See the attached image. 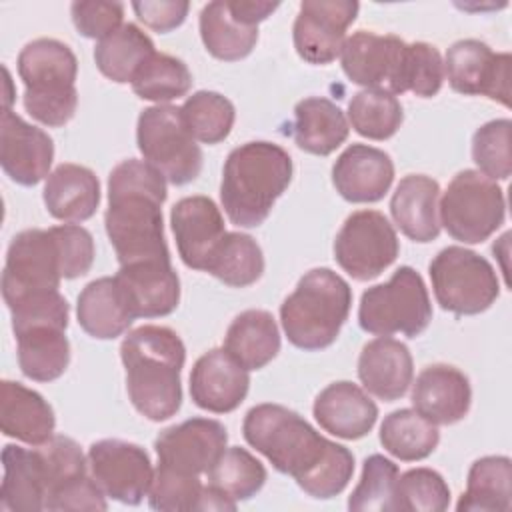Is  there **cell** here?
I'll use <instances>...</instances> for the list:
<instances>
[{
  "label": "cell",
  "instance_id": "7a4b0ae2",
  "mask_svg": "<svg viewBox=\"0 0 512 512\" xmlns=\"http://www.w3.org/2000/svg\"><path fill=\"white\" fill-rule=\"evenodd\" d=\"M166 178L146 160H124L108 176L104 226L120 266L170 260L162 204Z\"/></svg>",
  "mask_w": 512,
  "mask_h": 512
},
{
  "label": "cell",
  "instance_id": "c3c4849f",
  "mask_svg": "<svg viewBox=\"0 0 512 512\" xmlns=\"http://www.w3.org/2000/svg\"><path fill=\"white\" fill-rule=\"evenodd\" d=\"M444 82V62L436 46L428 42L406 44L402 68V94L412 92L420 98H432Z\"/></svg>",
  "mask_w": 512,
  "mask_h": 512
},
{
  "label": "cell",
  "instance_id": "7402d4cb",
  "mask_svg": "<svg viewBox=\"0 0 512 512\" xmlns=\"http://www.w3.org/2000/svg\"><path fill=\"white\" fill-rule=\"evenodd\" d=\"M394 180L392 158L374 146L352 144L332 166L336 192L354 204L378 202L386 196Z\"/></svg>",
  "mask_w": 512,
  "mask_h": 512
},
{
  "label": "cell",
  "instance_id": "d6986e66",
  "mask_svg": "<svg viewBox=\"0 0 512 512\" xmlns=\"http://www.w3.org/2000/svg\"><path fill=\"white\" fill-rule=\"evenodd\" d=\"M52 160V138L10 108H4L0 118V164L6 176L16 184L34 186L50 176Z\"/></svg>",
  "mask_w": 512,
  "mask_h": 512
},
{
  "label": "cell",
  "instance_id": "f1b7e54d",
  "mask_svg": "<svg viewBox=\"0 0 512 512\" xmlns=\"http://www.w3.org/2000/svg\"><path fill=\"white\" fill-rule=\"evenodd\" d=\"M44 204L62 222H84L100 204V182L86 166L60 164L46 178Z\"/></svg>",
  "mask_w": 512,
  "mask_h": 512
},
{
  "label": "cell",
  "instance_id": "5bb4252c",
  "mask_svg": "<svg viewBox=\"0 0 512 512\" xmlns=\"http://www.w3.org/2000/svg\"><path fill=\"white\" fill-rule=\"evenodd\" d=\"M510 62L508 52H494L486 42L466 38L448 48L444 76L458 94L488 96L510 106Z\"/></svg>",
  "mask_w": 512,
  "mask_h": 512
},
{
  "label": "cell",
  "instance_id": "8d00e7d4",
  "mask_svg": "<svg viewBox=\"0 0 512 512\" xmlns=\"http://www.w3.org/2000/svg\"><path fill=\"white\" fill-rule=\"evenodd\" d=\"M42 474H44V510H54L56 502L74 486L88 478V458L80 446L62 434H54L50 440L36 448Z\"/></svg>",
  "mask_w": 512,
  "mask_h": 512
},
{
  "label": "cell",
  "instance_id": "e0dca14e",
  "mask_svg": "<svg viewBox=\"0 0 512 512\" xmlns=\"http://www.w3.org/2000/svg\"><path fill=\"white\" fill-rule=\"evenodd\" d=\"M358 10L360 4L354 0H304L292 26L298 56L310 64L334 62Z\"/></svg>",
  "mask_w": 512,
  "mask_h": 512
},
{
  "label": "cell",
  "instance_id": "7bdbcfd3",
  "mask_svg": "<svg viewBox=\"0 0 512 512\" xmlns=\"http://www.w3.org/2000/svg\"><path fill=\"white\" fill-rule=\"evenodd\" d=\"M182 120L194 140L202 144L222 142L236 120L234 104L212 90H198L180 106Z\"/></svg>",
  "mask_w": 512,
  "mask_h": 512
},
{
  "label": "cell",
  "instance_id": "8fae6325",
  "mask_svg": "<svg viewBox=\"0 0 512 512\" xmlns=\"http://www.w3.org/2000/svg\"><path fill=\"white\" fill-rule=\"evenodd\" d=\"M396 230L378 210H358L346 218L334 240L338 266L356 280L380 276L398 256Z\"/></svg>",
  "mask_w": 512,
  "mask_h": 512
},
{
  "label": "cell",
  "instance_id": "6da1fadb",
  "mask_svg": "<svg viewBox=\"0 0 512 512\" xmlns=\"http://www.w3.org/2000/svg\"><path fill=\"white\" fill-rule=\"evenodd\" d=\"M246 442L288 474L312 498L338 496L354 474L352 452L324 438L300 414L280 404H258L242 424Z\"/></svg>",
  "mask_w": 512,
  "mask_h": 512
},
{
  "label": "cell",
  "instance_id": "f546056e",
  "mask_svg": "<svg viewBox=\"0 0 512 512\" xmlns=\"http://www.w3.org/2000/svg\"><path fill=\"white\" fill-rule=\"evenodd\" d=\"M76 316L82 330L98 340H112L124 334L136 320L116 276H104L86 284L78 296Z\"/></svg>",
  "mask_w": 512,
  "mask_h": 512
},
{
  "label": "cell",
  "instance_id": "ffe728a7",
  "mask_svg": "<svg viewBox=\"0 0 512 512\" xmlns=\"http://www.w3.org/2000/svg\"><path fill=\"white\" fill-rule=\"evenodd\" d=\"M170 224L182 262L192 270H204L224 238V218L208 196H186L170 210Z\"/></svg>",
  "mask_w": 512,
  "mask_h": 512
},
{
  "label": "cell",
  "instance_id": "4316f807",
  "mask_svg": "<svg viewBox=\"0 0 512 512\" xmlns=\"http://www.w3.org/2000/svg\"><path fill=\"white\" fill-rule=\"evenodd\" d=\"M438 198L440 186L434 178L426 174L404 176L390 198L394 224L414 242L436 240L440 234Z\"/></svg>",
  "mask_w": 512,
  "mask_h": 512
},
{
  "label": "cell",
  "instance_id": "cb8c5ba5",
  "mask_svg": "<svg viewBox=\"0 0 512 512\" xmlns=\"http://www.w3.org/2000/svg\"><path fill=\"white\" fill-rule=\"evenodd\" d=\"M472 402L470 380L464 372L448 364L426 366L412 384V406L418 414L438 424L460 422Z\"/></svg>",
  "mask_w": 512,
  "mask_h": 512
},
{
  "label": "cell",
  "instance_id": "30bf717a",
  "mask_svg": "<svg viewBox=\"0 0 512 512\" xmlns=\"http://www.w3.org/2000/svg\"><path fill=\"white\" fill-rule=\"evenodd\" d=\"M136 142L144 160L170 184L184 186L202 170V150L188 132L180 108L156 104L144 108L136 124Z\"/></svg>",
  "mask_w": 512,
  "mask_h": 512
},
{
  "label": "cell",
  "instance_id": "7dc6e473",
  "mask_svg": "<svg viewBox=\"0 0 512 512\" xmlns=\"http://www.w3.org/2000/svg\"><path fill=\"white\" fill-rule=\"evenodd\" d=\"M202 492L204 486L196 474L158 464L148 490V502L154 510L162 512L198 510Z\"/></svg>",
  "mask_w": 512,
  "mask_h": 512
},
{
  "label": "cell",
  "instance_id": "836d02e7",
  "mask_svg": "<svg viewBox=\"0 0 512 512\" xmlns=\"http://www.w3.org/2000/svg\"><path fill=\"white\" fill-rule=\"evenodd\" d=\"M4 478L0 486V506L6 512L44 510V474L36 448L26 450L6 444L2 450Z\"/></svg>",
  "mask_w": 512,
  "mask_h": 512
},
{
  "label": "cell",
  "instance_id": "ac0fdd59",
  "mask_svg": "<svg viewBox=\"0 0 512 512\" xmlns=\"http://www.w3.org/2000/svg\"><path fill=\"white\" fill-rule=\"evenodd\" d=\"M228 432L222 422L212 418H190L162 430L154 440L158 464L168 468L206 474L226 450Z\"/></svg>",
  "mask_w": 512,
  "mask_h": 512
},
{
  "label": "cell",
  "instance_id": "ab89813d",
  "mask_svg": "<svg viewBox=\"0 0 512 512\" xmlns=\"http://www.w3.org/2000/svg\"><path fill=\"white\" fill-rule=\"evenodd\" d=\"M208 486L232 502L248 500L266 482L264 464L246 448H226L206 472Z\"/></svg>",
  "mask_w": 512,
  "mask_h": 512
},
{
  "label": "cell",
  "instance_id": "2e32d148",
  "mask_svg": "<svg viewBox=\"0 0 512 512\" xmlns=\"http://www.w3.org/2000/svg\"><path fill=\"white\" fill-rule=\"evenodd\" d=\"M404 56L406 42L402 38L366 30H358L346 38L340 50L342 70L350 82L394 96L402 94Z\"/></svg>",
  "mask_w": 512,
  "mask_h": 512
},
{
  "label": "cell",
  "instance_id": "d4e9b609",
  "mask_svg": "<svg viewBox=\"0 0 512 512\" xmlns=\"http://www.w3.org/2000/svg\"><path fill=\"white\" fill-rule=\"evenodd\" d=\"M316 422L332 436L358 440L366 436L378 418V406L356 384L342 380L328 384L312 406Z\"/></svg>",
  "mask_w": 512,
  "mask_h": 512
},
{
  "label": "cell",
  "instance_id": "7c38bea8",
  "mask_svg": "<svg viewBox=\"0 0 512 512\" xmlns=\"http://www.w3.org/2000/svg\"><path fill=\"white\" fill-rule=\"evenodd\" d=\"M278 2L266 0H214L200 12V38L218 60L246 58L258 42V22L266 20Z\"/></svg>",
  "mask_w": 512,
  "mask_h": 512
},
{
  "label": "cell",
  "instance_id": "9c48e42d",
  "mask_svg": "<svg viewBox=\"0 0 512 512\" xmlns=\"http://www.w3.org/2000/svg\"><path fill=\"white\" fill-rule=\"evenodd\" d=\"M430 280L436 302L456 316H474L488 310L498 294L500 282L492 264L462 246L440 250L430 266Z\"/></svg>",
  "mask_w": 512,
  "mask_h": 512
},
{
  "label": "cell",
  "instance_id": "d6a6232c",
  "mask_svg": "<svg viewBox=\"0 0 512 512\" xmlns=\"http://www.w3.org/2000/svg\"><path fill=\"white\" fill-rule=\"evenodd\" d=\"M224 350L246 370H260L280 352V330L266 310L240 312L226 330Z\"/></svg>",
  "mask_w": 512,
  "mask_h": 512
},
{
  "label": "cell",
  "instance_id": "44dd1931",
  "mask_svg": "<svg viewBox=\"0 0 512 512\" xmlns=\"http://www.w3.org/2000/svg\"><path fill=\"white\" fill-rule=\"evenodd\" d=\"M248 388V370L224 348H212L202 354L190 374V396L194 404L214 414L236 410L244 402Z\"/></svg>",
  "mask_w": 512,
  "mask_h": 512
},
{
  "label": "cell",
  "instance_id": "bcb514c9",
  "mask_svg": "<svg viewBox=\"0 0 512 512\" xmlns=\"http://www.w3.org/2000/svg\"><path fill=\"white\" fill-rule=\"evenodd\" d=\"M510 130L512 122L498 118L482 124L472 136V160L490 180H508L512 172Z\"/></svg>",
  "mask_w": 512,
  "mask_h": 512
},
{
  "label": "cell",
  "instance_id": "816d5d0a",
  "mask_svg": "<svg viewBox=\"0 0 512 512\" xmlns=\"http://www.w3.org/2000/svg\"><path fill=\"white\" fill-rule=\"evenodd\" d=\"M138 20L156 32H170L178 28L190 10L186 0H140L132 2Z\"/></svg>",
  "mask_w": 512,
  "mask_h": 512
},
{
  "label": "cell",
  "instance_id": "f6af8a7d",
  "mask_svg": "<svg viewBox=\"0 0 512 512\" xmlns=\"http://www.w3.org/2000/svg\"><path fill=\"white\" fill-rule=\"evenodd\" d=\"M450 506V488L432 468H412L398 476L396 510L442 512Z\"/></svg>",
  "mask_w": 512,
  "mask_h": 512
},
{
  "label": "cell",
  "instance_id": "60d3db41",
  "mask_svg": "<svg viewBox=\"0 0 512 512\" xmlns=\"http://www.w3.org/2000/svg\"><path fill=\"white\" fill-rule=\"evenodd\" d=\"M192 88L188 66L170 54L154 52L132 80V90L138 98L156 104L182 98Z\"/></svg>",
  "mask_w": 512,
  "mask_h": 512
},
{
  "label": "cell",
  "instance_id": "f907efd6",
  "mask_svg": "<svg viewBox=\"0 0 512 512\" xmlns=\"http://www.w3.org/2000/svg\"><path fill=\"white\" fill-rule=\"evenodd\" d=\"M72 22L84 38L102 40L122 26L124 4L104 0H82L70 6Z\"/></svg>",
  "mask_w": 512,
  "mask_h": 512
},
{
  "label": "cell",
  "instance_id": "83f0119b",
  "mask_svg": "<svg viewBox=\"0 0 512 512\" xmlns=\"http://www.w3.org/2000/svg\"><path fill=\"white\" fill-rule=\"evenodd\" d=\"M54 410L36 392L20 382L0 384V428L4 436L40 446L54 436Z\"/></svg>",
  "mask_w": 512,
  "mask_h": 512
},
{
  "label": "cell",
  "instance_id": "74e56055",
  "mask_svg": "<svg viewBox=\"0 0 512 512\" xmlns=\"http://www.w3.org/2000/svg\"><path fill=\"white\" fill-rule=\"evenodd\" d=\"M380 442L388 454L402 462L428 458L438 442L440 432L434 422L412 408L390 412L380 426Z\"/></svg>",
  "mask_w": 512,
  "mask_h": 512
},
{
  "label": "cell",
  "instance_id": "ee69618b",
  "mask_svg": "<svg viewBox=\"0 0 512 512\" xmlns=\"http://www.w3.org/2000/svg\"><path fill=\"white\" fill-rule=\"evenodd\" d=\"M398 466L382 454H372L364 460L358 486L348 498L350 510L394 512L396 510Z\"/></svg>",
  "mask_w": 512,
  "mask_h": 512
},
{
  "label": "cell",
  "instance_id": "4dcf8cb0",
  "mask_svg": "<svg viewBox=\"0 0 512 512\" xmlns=\"http://www.w3.org/2000/svg\"><path fill=\"white\" fill-rule=\"evenodd\" d=\"M344 112L328 98L310 96L296 104L292 136L300 150L316 156L332 154L348 138Z\"/></svg>",
  "mask_w": 512,
  "mask_h": 512
},
{
  "label": "cell",
  "instance_id": "d590c367",
  "mask_svg": "<svg viewBox=\"0 0 512 512\" xmlns=\"http://www.w3.org/2000/svg\"><path fill=\"white\" fill-rule=\"evenodd\" d=\"M150 36L136 24H122L110 36L98 40L94 60L98 70L118 84H132L142 64L154 54Z\"/></svg>",
  "mask_w": 512,
  "mask_h": 512
},
{
  "label": "cell",
  "instance_id": "5b68a950",
  "mask_svg": "<svg viewBox=\"0 0 512 512\" xmlns=\"http://www.w3.org/2000/svg\"><path fill=\"white\" fill-rule=\"evenodd\" d=\"M350 306V284L330 268H314L282 302L280 322L290 344L314 352L328 348L338 338Z\"/></svg>",
  "mask_w": 512,
  "mask_h": 512
},
{
  "label": "cell",
  "instance_id": "e575fe53",
  "mask_svg": "<svg viewBox=\"0 0 512 512\" xmlns=\"http://www.w3.org/2000/svg\"><path fill=\"white\" fill-rule=\"evenodd\" d=\"M512 506V462L508 456H484L468 470L466 492L456 508L508 512Z\"/></svg>",
  "mask_w": 512,
  "mask_h": 512
},
{
  "label": "cell",
  "instance_id": "484cf974",
  "mask_svg": "<svg viewBox=\"0 0 512 512\" xmlns=\"http://www.w3.org/2000/svg\"><path fill=\"white\" fill-rule=\"evenodd\" d=\"M412 376V354L404 342L380 336L362 348L358 358V378L372 396L384 402H394L406 394Z\"/></svg>",
  "mask_w": 512,
  "mask_h": 512
},
{
  "label": "cell",
  "instance_id": "4fadbf2b",
  "mask_svg": "<svg viewBox=\"0 0 512 512\" xmlns=\"http://www.w3.org/2000/svg\"><path fill=\"white\" fill-rule=\"evenodd\" d=\"M60 280V254L50 228L22 230L12 238L2 272L6 306L30 294L58 290Z\"/></svg>",
  "mask_w": 512,
  "mask_h": 512
},
{
  "label": "cell",
  "instance_id": "3957f363",
  "mask_svg": "<svg viewBox=\"0 0 512 512\" xmlns=\"http://www.w3.org/2000/svg\"><path fill=\"white\" fill-rule=\"evenodd\" d=\"M120 358L134 408L152 422L172 418L182 404L180 372L186 348L180 336L172 328L144 324L124 336Z\"/></svg>",
  "mask_w": 512,
  "mask_h": 512
},
{
  "label": "cell",
  "instance_id": "9a60e30c",
  "mask_svg": "<svg viewBox=\"0 0 512 512\" xmlns=\"http://www.w3.org/2000/svg\"><path fill=\"white\" fill-rule=\"evenodd\" d=\"M88 466L108 498L136 506L148 496L154 470L142 446L124 440H98L88 450Z\"/></svg>",
  "mask_w": 512,
  "mask_h": 512
},
{
  "label": "cell",
  "instance_id": "681fc988",
  "mask_svg": "<svg viewBox=\"0 0 512 512\" xmlns=\"http://www.w3.org/2000/svg\"><path fill=\"white\" fill-rule=\"evenodd\" d=\"M58 254L62 278L72 280L84 276L94 262V240L92 234L76 224H60L50 228Z\"/></svg>",
  "mask_w": 512,
  "mask_h": 512
},
{
  "label": "cell",
  "instance_id": "ba28073f",
  "mask_svg": "<svg viewBox=\"0 0 512 512\" xmlns=\"http://www.w3.org/2000/svg\"><path fill=\"white\" fill-rule=\"evenodd\" d=\"M440 224L458 242L488 240L506 218V200L496 180L478 170H462L448 184L440 206Z\"/></svg>",
  "mask_w": 512,
  "mask_h": 512
},
{
  "label": "cell",
  "instance_id": "b9f144b4",
  "mask_svg": "<svg viewBox=\"0 0 512 512\" xmlns=\"http://www.w3.org/2000/svg\"><path fill=\"white\" fill-rule=\"evenodd\" d=\"M348 120L360 136L370 140H388L398 132L404 112L394 94L364 88L352 96L348 104Z\"/></svg>",
  "mask_w": 512,
  "mask_h": 512
},
{
  "label": "cell",
  "instance_id": "1f68e13d",
  "mask_svg": "<svg viewBox=\"0 0 512 512\" xmlns=\"http://www.w3.org/2000/svg\"><path fill=\"white\" fill-rule=\"evenodd\" d=\"M16 334L18 366L22 374L36 382L60 378L70 364V342L66 328L54 324H34Z\"/></svg>",
  "mask_w": 512,
  "mask_h": 512
},
{
  "label": "cell",
  "instance_id": "52a82bcc",
  "mask_svg": "<svg viewBox=\"0 0 512 512\" xmlns=\"http://www.w3.org/2000/svg\"><path fill=\"white\" fill-rule=\"evenodd\" d=\"M432 320V304L422 276L400 266L386 284L368 288L360 298L358 322L364 332L376 336H420Z\"/></svg>",
  "mask_w": 512,
  "mask_h": 512
},
{
  "label": "cell",
  "instance_id": "603a6c76",
  "mask_svg": "<svg viewBox=\"0 0 512 512\" xmlns=\"http://www.w3.org/2000/svg\"><path fill=\"white\" fill-rule=\"evenodd\" d=\"M116 280L134 318L168 316L180 302V280L170 260L120 266Z\"/></svg>",
  "mask_w": 512,
  "mask_h": 512
},
{
  "label": "cell",
  "instance_id": "f35d334b",
  "mask_svg": "<svg viewBox=\"0 0 512 512\" xmlns=\"http://www.w3.org/2000/svg\"><path fill=\"white\" fill-rule=\"evenodd\" d=\"M206 272L232 288L250 286L264 272L262 248L248 234L226 232L216 246Z\"/></svg>",
  "mask_w": 512,
  "mask_h": 512
},
{
  "label": "cell",
  "instance_id": "8992f818",
  "mask_svg": "<svg viewBox=\"0 0 512 512\" xmlns=\"http://www.w3.org/2000/svg\"><path fill=\"white\" fill-rule=\"evenodd\" d=\"M18 74L24 82V108L44 126L68 124L78 106V60L70 46L54 38L28 42L18 54Z\"/></svg>",
  "mask_w": 512,
  "mask_h": 512
},
{
  "label": "cell",
  "instance_id": "277c9868",
  "mask_svg": "<svg viewBox=\"0 0 512 512\" xmlns=\"http://www.w3.org/2000/svg\"><path fill=\"white\" fill-rule=\"evenodd\" d=\"M290 154L266 140L234 148L222 170L220 202L228 220L240 228L260 226L292 180Z\"/></svg>",
  "mask_w": 512,
  "mask_h": 512
}]
</instances>
